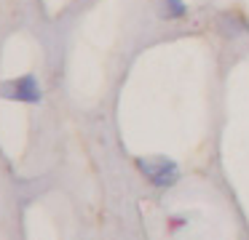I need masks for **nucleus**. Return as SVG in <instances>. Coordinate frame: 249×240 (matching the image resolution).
Returning a JSON list of instances; mask_svg holds the SVG:
<instances>
[{"label":"nucleus","instance_id":"obj_1","mask_svg":"<svg viewBox=\"0 0 249 240\" xmlns=\"http://www.w3.org/2000/svg\"><path fill=\"white\" fill-rule=\"evenodd\" d=\"M137 168H140L142 176H145L153 187H158V190L172 187L179 176L177 163L169 160V158H161V155H158V158H140L137 160Z\"/></svg>","mask_w":249,"mask_h":240},{"label":"nucleus","instance_id":"obj_2","mask_svg":"<svg viewBox=\"0 0 249 240\" xmlns=\"http://www.w3.org/2000/svg\"><path fill=\"white\" fill-rule=\"evenodd\" d=\"M0 96L11 101H22V104H38L40 101V85L35 75H19L0 85Z\"/></svg>","mask_w":249,"mask_h":240},{"label":"nucleus","instance_id":"obj_3","mask_svg":"<svg viewBox=\"0 0 249 240\" xmlns=\"http://www.w3.org/2000/svg\"><path fill=\"white\" fill-rule=\"evenodd\" d=\"M220 30L225 37H238L244 32H249V21L241 14H222L220 16Z\"/></svg>","mask_w":249,"mask_h":240},{"label":"nucleus","instance_id":"obj_4","mask_svg":"<svg viewBox=\"0 0 249 240\" xmlns=\"http://www.w3.org/2000/svg\"><path fill=\"white\" fill-rule=\"evenodd\" d=\"M156 8L161 19H182L185 16V0H156Z\"/></svg>","mask_w":249,"mask_h":240}]
</instances>
